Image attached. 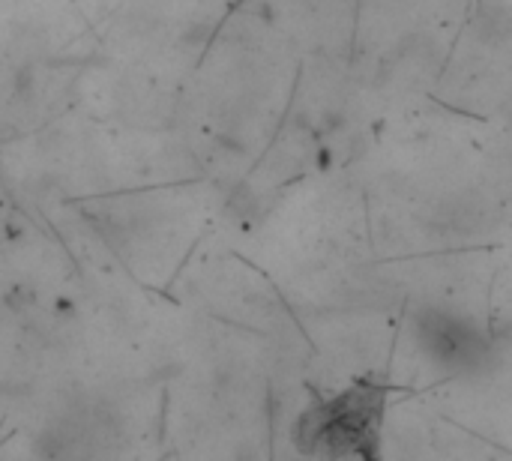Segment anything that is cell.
Masks as SVG:
<instances>
[{"mask_svg": "<svg viewBox=\"0 0 512 461\" xmlns=\"http://www.w3.org/2000/svg\"><path fill=\"white\" fill-rule=\"evenodd\" d=\"M384 414L387 387L354 384L309 405L297 417L291 438L303 456L375 461L381 456Z\"/></svg>", "mask_w": 512, "mask_h": 461, "instance_id": "1", "label": "cell"}, {"mask_svg": "<svg viewBox=\"0 0 512 461\" xmlns=\"http://www.w3.org/2000/svg\"><path fill=\"white\" fill-rule=\"evenodd\" d=\"M414 339L426 360L444 375H474L492 360L489 330L474 315L453 306H420L414 315Z\"/></svg>", "mask_w": 512, "mask_h": 461, "instance_id": "2", "label": "cell"}]
</instances>
